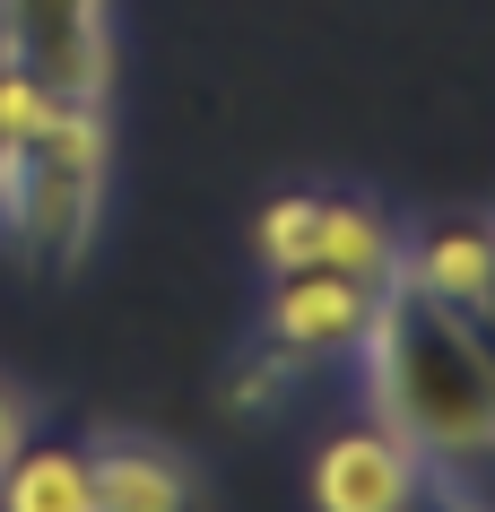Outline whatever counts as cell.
Masks as SVG:
<instances>
[{"label":"cell","mask_w":495,"mask_h":512,"mask_svg":"<svg viewBox=\"0 0 495 512\" xmlns=\"http://www.w3.org/2000/svg\"><path fill=\"white\" fill-rule=\"evenodd\" d=\"M0 61L27 70L53 105H105L113 0H0Z\"/></svg>","instance_id":"cell-4"},{"label":"cell","mask_w":495,"mask_h":512,"mask_svg":"<svg viewBox=\"0 0 495 512\" xmlns=\"http://www.w3.org/2000/svg\"><path fill=\"white\" fill-rule=\"evenodd\" d=\"M374 296L365 278H339V270H287L270 296V348H287L296 365L313 356H357L365 322H374Z\"/></svg>","instance_id":"cell-5"},{"label":"cell","mask_w":495,"mask_h":512,"mask_svg":"<svg viewBox=\"0 0 495 512\" xmlns=\"http://www.w3.org/2000/svg\"><path fill=\"white\" fill-rule=\"evenodd\" d=\"M365 365V408L374 426L417 460L426 486L478 495L487 486V452H495V356H487V322L452 313V304L417 296V287H383L374 322L357 339Z\"/></svg>","instance_id":"cell-1"},{"label":"cell","mask_w":495,"mask_h":512,"mask_svg":"<svg viewBox=\"0 0 495 512\" xmlns=\"http://www.w3.org/2000/svg\"><path fill=\"white\" fill-rule=\"evenodd\" d=\"M252 252L261 270H339L365 278V287H391L400 270V226H391L383 200H357V191H278L261 226H252Z\"/></svg>","instance_id":"cell-3"},{"label":"cell","mask_w":495,"mask_h":512,"mask_svg":"<svg viewBox=\"0 0 495 512\" xmlns=\"http://www.w3.org/2000/svg\"><path fill=\"white\" fill-rule=\"evenodd\" d=\"M0 504L9 512H87V452H70V443L27 452L18 443V460L0 469Z\"/></svg>","instance_id":"cell-9"},{"label":"cell","mask_w":495,"mask_h":512,"mask_svg":"<svg viewBox=\"0 0 495 512\" xmlns=\"http://www.w3.org/2000/svg\"><path fill=\"white\" fill-rule=\"evenodd\" d=\"M192 504V469L139 434H113L87 452V512H174Z\"/></svg>","instance_id":"cell-8"},{"label":"cell","mask_w":495,"mask_h":512,"mask_svg":"<svg viewBox=\"0 0 495 512\" xmlns=\"http://www.w3.org/2000/svg\"><path fill=\"white\" fill-rule=\"evenodd\" d=\"M296 374H304V365H296L287 348H261V356L244 365V374L226 382V408H235V417H270V408L287 400V391H296Z\"/></svg>","instance_id":"cell-10"},{"label":"cell","mask_w":495,"mask_h":512,"mask_svg":"<svg viewBox=\"0 0 495 512\" xmlns=\"http://www.w3.org/2000/svg\"><path fill=\"white\" fill-rule=\"evenodd\" d=\"M417 495H426V478L383 426H348L313 452V504L322 512H400Z\"/></svg>","instance_id":"cell-6"},{"label":"cell","mask_w":495,"mask_h":512,"mask_svg":"<svg viewBox=\"0 0 495 512\" xmlns=\"http://www.w3.org/2000/svg\"><path fill=\"white\" fill-rule=\"evenodd\" d=\"M105 105H53L27 139L0 148V235L35 278H70L105 209Z\"/></svg>","instance_id":"cell-2"},{"label":"cell","mask_w":495,"mask_h":512,"mask_svg":"<svg viewBox=\"0 0 495 512\" xmlns=\"http://www.w3.org/2000/svg\"><path fill=\"white\" fill-rule=\"evenodd\" d=\"M18 443H27V400H18V391H0V469L18 460Z\"/></svg>","instance_id":"cell-11"},{"label":"cell","mask_w":495,"mask_h":512,"mask_svg":"<svg viewBox=\"0 0 495 512\" xmlns=\"http://www.w3.org/2000/svg\"><path fill=\"white\" fill-rule=\"evenodd\" d=\"M391 287H417V296H435V304H452V313H478V322H487V287H495L487 217H435V226L400 235Z\"/></svg>","instance_id":"cell-7"}]
</instances>
